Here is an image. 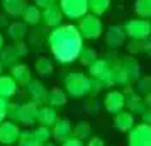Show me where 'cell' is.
<instances>
[{
	"label": "cell",
	"mask_w": 151,
	"mask_h": 146,
	"mask_svg": "<svg viewBox=\"0 0 151 146\" xmlns=\"http://www.w3.org/2000/svg\"><path fill=\"white\" fill-rule=\"evenodd\" d=\"M48 146H51V145H48Z\"/></svg>",
	"instance_id": "4"
},
{
	"label": "cell",
	"mask_w": 151,
	"mask_h": 146,
	"mask_svg": "<svg viewBox=\"0 0 151 146\" xmlns=\"http://www.w3.org/2000/svg\"><path fill=\"white\" fill-rule=\"evenodd\" d=\"M0 70H2V61H0Z\"/></svg>",
	"instance_id": "3"
},
{
	"label": "cell",
	"mask_w": 151,
	"mask_h": 146,
	"mask_svg": "<svg viewBox=\"0 0 151 146\" xmlns=\"http://www.w3.org/2000/svg\"><path fill=\"white\" fill-rule=\"evenodd\" d=\"M26 21H27L29 24H37V22H39V12H37V9H27Z\"/></svg>",
	"instance_id": "2"
},
{
	"label": "cell",
	"mask_w": 151,
	"mask_h": 146,
	"mask_svg": "<svg viewBox=\"0 0 151 146\" xmlns=\"http://www.w3.org/2000/svg\"><path fill=\"white\" fill-rule=\"evenodd\" d=\"M51 42H63L65 46L61 49H58L55 55L58 58V61L68 63L73 61V58L78 55L80 51V37H78V31L73 26L63 27L55 31V34L51 36Z\"/></svg>",
	"instance_id": "1"
}]
</instances>
